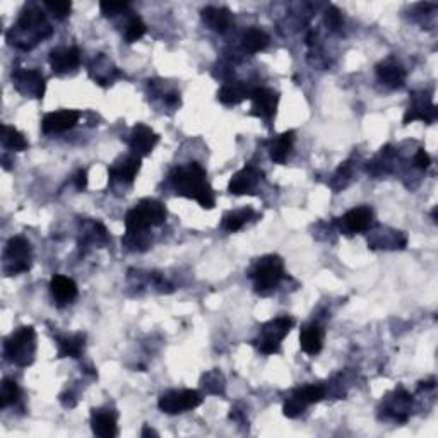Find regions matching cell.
<instances>
[{
	"label": "cell",
	"instance_id": "cell-1",
	"mask_svg": "<svg viewBox=\"0 0 438 438\" xmlns=\"http://www.w3.org/2000/svg\"><path fill=\"white\" fill-rule=\"evenodd\" d=\"M170 182H172L177 196L197 200L204 209H212L216 205L214 192L205 180V170L199 163L178 166L170 175Z\"/></svg>",
	"mask_w": 438,
	"mask_h": 438
},
{
	"label": "cell",
	"instance_id": "cell-2",
	"mask_svg": "<svg viewBox=\"0 0 438 438\" xmlns=\"http://www.w3.org/2000/svg\"><path fill=\"white\" fill-rule=\"evenodd\" d=\"M52 33L53 29L46 21L45 14L34 7H28L26 11H22L21 18L7 33V41L19 50H31L40 41L52 36Z\"/></svg>",
	"mask_w": 438,
	"mask_h": 438
},
{
	"label": "cell",
	"instance_id": "cell-3",
	"mask_svg": "<svg viewBox=\"0 0 438 438\" xmlns=\"http://www.w3.org/2000/svg\"><path fill=\"white\" fill-rule=\"evenodd\" d=\"M166 221V207L160 200L144 199L132 207L125 216L127 240L141 238L151 226H161Z\"/></svg>",
	"mask_w": 438,
	"mask_h": 438
},
{
	"label": "cell",
	"instance_id": "cell-4",
	"mask_svg": "<svg viewBox=\"0 0 438 438\" xmlns=\"http://www.w3.org/2000/svg\"><path fill=\"white\" fill-rule=\"evenodd\" d=\"M4 355L9 362L19 367H28L34 362L36 355V332L31 325L19 327L14 334L6 341Z\"/></svg>",
	"mask_w": 438,
	"mask_h": 438
},
{
	"label": "cell",
	"instance_id": "cell-5",
	"mask_svg": "<svg viewBox=\"0 0 438 438\" xmlns=\"http://www.w3.org/2000/svg\"><path fill=\"white\" fill-rule=\"evenodd\" d=\"M282 276H285V262L278 255H267L259 259L252 269V279H254L255 293L269 294L276 289Z\"/></svg>",
	"mask_w": 438,
	"mask_h": 438
},
{
	"label": "cell",
	"instance_id": "cell-6",
	"mask_svg": "<svg viewBox=\"0 0 438 438\" xmlns=\"http://www.w3.org/2000/svg\"><path fill=\"white\" fill-rule=\"evenodd\" d=\"M294 320L292 317H278V319L267 322L262 325L261 339H259V350L264 355H274L279 351V344L289 334Z\"/></svg>",
	"mask_w": 438,
	"mask_h": 438
},
{
	"label": "cell",
	"instance_id": "cell-7",
	"mask_svg": "<svg viewBox=\"0 0 438 438\" xmlns=\"http://www.w3.org/2000/svg\"><path fill=\"white\" fill-rule=\"evenodd\" d=\"M203 404V395L197 390H170L163 394L158 401V406L166 414H182L192 411Z\"/></svg>",
	"mask_w": 438,
	"mask_h": 438
},
{
	"label": "cell",
	"instance_id": "cell-8",
	"mask_svg": "<svg viewBox=\"0 0 438 438\" xmlns=\"http://www.w3.org/2000/svg\"><path fill=\"white\" fill-rule=\"evenodd\" d=\"M31 267V245L22 236H14L9 240L6 249V273L7 276H15L29 271Z\"/></svg>",
	"mask_w": 438,
	"mask_h": 438
},
{
	"label": "cell",
	"instance_id": "cell-9",
	"mask_svg": "<svg viewBox=\"0 0 438 438\" xmlns=\"http://www.w3.org/2000/svg\"><path fill=\"white\" fill-rule=\"evenodd\" d=\"M14 86L26 98L41 100L45 95V77L34 69H21L13 74Z\"/></svg>",
	"mask_w": 438,
	"mask_h": 438
},
{
	"label": "cell",
	"instance_id": "cell-10",
	"mask_svg": "<svg viewBox=\"0 0 438 438\" xmlns=\"http://www.w3.org/2000/svg\"><path fill=\"white\" fill-rule=\"evenodd\" d=\"M81 114L77 110H60L46 114L41 120V130L43 134H60V132L71 130L79 122Z\"/></svg>",
	"mask_w": 438,
	"mask_h": 438
},
{
	"label": "cell",
	"instance_id": "cell-11",
	"mask_svg": "<svg viewBox=\"0 0 438 438\" xmlns=\"http://www.w3.org/2000/svg\"><path fill=\"white\" fill-rule=\"evenodd\" d=\"M252 103H254L255 115L264 120H273L276 117L279 95L274 89L257 88L250 93Z\"/></svg>",
	"mask_w": 438,
	"mask_h": 438
},
{
	"label": "cell",
	"instance_id": "cell-12",
	"mask_svg": "<svg viewBox=\"0 0 438 438\" xmlns=\"http://www.w3.org/2000/svg\"><path fill=\"white\" fill-rule=\"evenodd\" d=\"M160 141V135L144 123H137L130 134V149L135 156H147L153 153L154 146Z\"/></svg>",
	"mask_w": 438,
	"mask_h": 438
},
{
	"label": "cell",
	"instance_id": "cell-13",
	"mask_svg": "<svg viewBox=\"0 0 438 438\" xmlns=\"http://www.w3.org/2000/svg\"><path fill=\"white\" fill-rule=\"evenodd\" d=\"M81 64L79 50L76 46H57L50 52V65L55 74L76 71Z\"/></svg>",
	"mask_w": 438,
	"mask_h": 438
},
{
	"label": "cell",
	"instance_id": "cell-14",
	"mask_svg": "<svg viewBox=\"0 0 438 438\" xmlns=\"http://www.w3.org/2000/svg\"><path fill=\"white\" fill-rule=\"evenodd\" d=\"M341 223H343V228L348 233H363L374 223V211L367 205H360V207L348 211L341 218Z\"/></svg>",
	"mask_w": 438,
	"mask_h": 438
},
{
	"label": "cell",
	"instance_id": "cell-15",
	"mask_svg": "<svg viewBox=\"0 0 438 438\" xmlns=\"http://www.w3.org/2000/svg\"><path fill=\"white\" fill-rule=\"evenodd\" d=\"M437 107L428 98H425V95L413 96V102H411L408 111L404 115V125L414 122V120H421L425 123H433L437 120Z\"/></svg>",
	"mask_w": 438,
	"mask_h": 438
},
{
	"label": "cell",
	"instance_id": "cell-16",
	"mask_svg": "<svg viewBox=\"0 0 438 438\" xmlns=\"http://www.w3.org/2000/svg\"><path fill=\"white\" fill-rule=\"evenodd\" d=\"M91 428L96 437L111 438L117 437V414L111 409H93Z\"/></svg>",
	"mask_w": 438,
	"mask_h": 438
},
{
	"label": "cell",
	"instance_id": "cell-17",
	"mask_svg": "<svg viewBox=\"0 0 438 438\" xmlns=\"http://www.w3.org/2000/svg\"><path fill=\"white\" fill-rule=\"evenodd\" d=\"M261 172L255 170L254 166H245L243 170H240L238 173H235L230 180V190L235 196H245V193H252V190L257 187V184L261 182Z\"/></svg>",
	"mask_w": 438,
	"mask_h": 438
},
{
	"label": "cell",
	"instance_id": "cell-18",
	"mask_svg": "<svg viewBox=\"0 0 438 438\" xmlns=\"http://www.w3.org/2000/svg\"><path fill=\"white\" fill-rule=\"evenodd\" d=\"M50 292H52V296L55 298L57 303L67 305L77 298V285L71 278L57 274L50 281Z\"/></svg>",
	"mask_w": 438,
	"mask_h": 438
},
{
	"label": "cell",
	"instance_id": "cell-19",
	"mask_svg": "<svg viewBox=\"0 0 438 438\" xmlns=\"http://www.w3.org/2000/svg\"><path fill=\"white\" fill-rule=\"evenodd\" d=\"M139 170H141V158L139 156H127L122 161L115 163L108 173L114 182H125V184H132L137 177Z\"/></svg>",
	"mask_w": 438,
	"mask_h": 438
},
{
	"label": "cell",
	"instance_id": "cell-20",
	"mask_svg": "<svg viewBox=\"0 0 438 438\" xmlns=\"http://www.w3.org/2000/svg\"><path fill=\"white\" fill-rule=\"evenodd\" d=\"M203 21L216 33H224L231 26L233 15L226 7H214L209 6L203 9Z\"/></svg>",
	"mask_w": 438,
	"mask_h": 438
},
{
	"label": "cell",
	"instance_id": "cell-21",
	"mask_svg": "<svg viewBox=\"0 0 438 438\" xmlns=\"http://www.w3.org/2000/svg\"><path fill=\"white\" fill-rule=\"evenodd\" d=\"M247 98H250V93L245 84L240 83V81H230L218 91V100L226 107H235V104H240Z\"/></svg>",
	"mask_w": 438,
	"mask_h": 438
},
{
	"label": "cell",
	"instance_id": "cell-22",
	"mask_svg": "<svg viewBox=\"0 0 438 438\" xmlns=\"http://www.w3.org/2000/svg\"><path fill=\"white\" fill-rule=\"evenodd\" d=\"M322 344H324V332L319 325L312 324L307 327L301 329L300 332V346L307 355H319L322 350Z\"/></svg>",
	"mask_w": 438,
	"mask_h": 438
},
{
	"label": "cell",
	"instance_id": "cell-23",
	"mask_svg": "<svg viewBox=\"0 0 438 438\" xmlns=\"http://www.w3.org/2000/svg\"><path fill=\"white\" fill-rule=\"evenodd\" d=\"M293 142H294V130H288V132H282L278 139H274L273 144H271L269 154H271V160L278 165H282L288 160L289 153L293 149Z\"/></svg>",
	"mask_w": 438,
	"mask_h": 438
},
{
	"label": "cell",
	"instance_id": "cell-24",
	"mask_svg": "<svg viewBox=\"0 0 438 438\" xmlns=\"http://www.w3.org/2000/svg\"><path fill=\"white\" fill-rule=\"evenodd\" d=\"M377 76L383 84L390 88H401L406 83V71L399 64L385 62L377 67Z\"/></svg>",
	"mask_w": 438,
	"mask_h": 438
},
{
	"label": "cell",
	"instance_id": "cell-25",
	"mask_svg": "<svg viewBox=\"0 0 438 438\" xmlns=\"http://www.w3.org/2000/svg\"><path fill=\"white\" fill-rule=\"evenodd\" d=\"M84 334L64 336L59 339V358H79L84 350Z\"/></svg>",
	"mask_w": 438,
	"mask_h": 438
},
{
	"label": "cell",
	"instance_id": "cell-26",
	"mask_svg": "<svg viewBox=\"0 0 438 438\" xmlns=\"http://www.w3.org/2000/svg\"><path fill=\"white\" fill-rule=\"evenodd\" d=\"M269 45V34L259 28H250L243 34V48L249 53H259Z\"/></svg>",
	"mask_w": 438,
	"mask_h": 438
},
{
	"label": "cell",
	"instance_id": "cell-27",
	"mask_svg": "<svg viewBox=\"0 0 438 438\" xmlns=\"http://www.w3.org/2000/svg\"><path fill=\"white\" fill-rule=\"evenodd\" d=\"M411 402H413V397H411L406 390L402 389L395 390V397L392 399V402H390L389 406V413L392 414L394 420L397 421L408 420V408Z\"/></svg>",
	"mask_w": 438,
	"mask_h": 438
},
{
	"label": "cell",
	"instance_id": "cell-28",
	"mask_svg": "<svg viewBox=\"0 0 438 438\" xmlns=\"http://www.w3.org/2000/svg\"><path fill=\"white\" fill-rule=\"evenodd\" d=\"M252 216H254V211L252 209H242V211H233L224 214L223 218V228L230 233H235V231L242 230L245 226V223L249 221Z\"/></svg>",
	"mask_w": 438,
	"mask_h": 438
},
{
	"label": "cell",
	"instance_id": "cell-29",
	"mask_svg": "<svg viewBox=\"0 0 438 438\" xmlns=\"http://www.w3.org/2000/svg\"><path fill=\"white\" fill-rule=\"evenodd\" d=\"M2 142L11 151L28 149V141L25 139V135L11 125H2Z\"/></svg>",
	"mask_w": 438,
	"mask_h": 438
},
{
	"label": "cell",
	"instance_id": "cell-30",
	"mask_svg": "<svg viewBox=\"0 0 438 438\" xmlns=\"http://www.w3.org/2000/svg\"><path fill=\"white\" fill-rule=\"evenodd\" d=\"M293 395H296L305 406L315 404V402H319L325 397V387L319 385V383H317V385L315 383H313V385H305L303 389L294 390Z\"/></svg>",
	"mask_w": 438,
	"mask_h": 438
},
{
	"label": "cell",
	"instance_id": "cell-31",
	"mask_svg": "<svg viewBox=\"0 0 438 438\" xmlns=\"http://www.w3.org/2000/svg\"><path fill=\"white\" fill-rule=\"evenodd\" d=\"M19 397H21V389L18 383L9 378L4 380L2 387H0V408L6 409L7 406L14 404Z\"/></svg>",
	"mask_w": 438,
	"mask_h": 438
},
{
	"label": "cell",
	"instance_id": "cell-32",
	"mask_svg": "<svg viewBox=\"0 0 438 438\" xmlns=\"http://www.w3.org/2000/svg\"><path fill=\"white\" fill-rule=\"evenodd\" d=\"M200 383H203L205 392H209V394H221L223 395L224 387H226L223 374H221L219 370L207 371V374H205L203 377V380H200Z\"/></svg>",
	"mask_w": 438,
	"mask_h": 438
},
{
	"label": "cell",
	"instance_id": "cell-33",
	"mask_svg": "<svg viewBox=\"0 0 438 438\" xmlns=\"http://www.w3.org/2000/svg\"><path fill=\"white\" fill-rule=\"evenodd\" d=\"M144 34H146L144 21H142L139 15H134V18L129 21V25H127V29H125L127 43H135V41L141 40Z\"/></svg>",
	"mask_w": 438,
	"mask_h": 438
},
{
	"label": "cell",
	"instance_id": "cell-34",
	"mask_svg": "<svg viewBox=\"0 0 438 438\" xmlns=\"http://www.w3.org/2000/svg\"><path fill=\"white\" fill-rule=\"evenodd\" d=\"M45 7L57 19H65L72 11V4L67 2V0H46Z\"/></svg>",
	"mask_w": 438,
	"mask_h": 438
},
{
	"label": "cell",
	"instance_id": "cell-35",
	"mask_svg": "<svg viewBox=\"0 0 438 438\" xmlns=\"http://www.w3.org/2000/svg\"><path fill=\"white\" fill-rule=\"evenodd\" d=\"M305 409H307V406L303 404V402L300 401V399L296 397V395H292V397L288 399V401L285 402V408H282V413H285L286 418H298L301 416V414L305 413Z\"/></svg>",
	"mask_w": 438,
	"mask_h": 438
},
{
	"label": "cell",
	"instance_id": "cell-36",
	"mask_svg": "<svg viewBox=\"0 0 438 438\" xmlns=\"http://www.w3.org/2000/svg\"><path fill=\"white\" fill-rule=\"evenodd\" d=\"M127 9H129V4L127 2H108V0L100 2V11H102V14L107 15V18H110V15H117Z\"/></svg>",
	"mask_w": 438,
	"mask_h": 438
},
{
	"label": "cell",
	"instance_id": "cell-37",
	"mask_svg": "<svg viewBox=\"0 0 438 438\" xmlns=\"http://www.w3.org/2000/svg\"><path fill=\"white\" fill-rule=\"evenodd\" d=\"M325 22H327L329 26H331L332 29H337L341 28V25H343V18H341V13L337 7H329L327 9V14H325Z\"/></svg>",
	"mask_w": 438,
	"mask_h": 438
},
{
	"label": "cell",
	"instance_id": "cell-38",
	"mask_svg": "<svg viewBox=\"0 0 438 438\" xmlns=\"http://www.w3.org/2000/svg\"><path fill=\"white\" fill-rule=\"evenodd\" d=\"M414 165H416L418 168H421V170H426L430 165H432V160H430L428 153H426L425 149L418 151L416 156H414Z\"/></svg>",
	"mask_w": 438,
	"mask_h": 438
},
{
	"label": "cell",
	"instance_id": "cell-39",
	"mask_svg": "<svg viewBox=\"0 0 438 438\" xmlns=\"http://www.w3.org/2000/svg\"><path fill=\"white\" fill-rule=\"evenodd\" d=\"M88 185V172L86 170H81L76 177V187L77 190H84Z\"/></svg>",
	"mask_w": 438,
	"mask_h": 438
},
{
	"label": "cell",
	"instance_id": "cell-40",
	"mask_svg": "<svg viewBox=\"0 0 438 438\" xmlns=\"http://www.w3.org/2000/svg\"><path fill=\"white\" fill-rule=\"evenodd\" d=\"M142 437H158V433L154 432L153 428H149V426H144V430H142Z\"/></svg>",
	"mask_w": 438,
	"mask_h": 438
}]
</instances>
